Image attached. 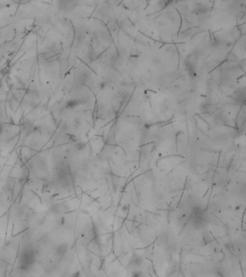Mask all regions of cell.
<instances>
[{
    "instance_id": "obj_1",
    "label": "cell",
    "mask_w": 246,
    "mask_h": 277,
    "mask_svg": "<svg viewBox=\"0 0 246 277\" xmlns=\"http://www.w3.org/2000/svg\"><path fill=\"white\" fill-rule=\"evenodd\" d=\"M37 57L32 56L30 52L28 56L25 53L23 56L15 63L10 69H8L5 78L9 90L27 89L34 72L33 68Z\"/></svg>"
},
{
    "instance_id": "obj_2",
    "label": "cell",
    "mask_w": 246,
    "mask_h": 277,
    "mask_svg": "<svg viewBox=\"0 0 246 277\" xmlns=\"http://www.w3.org/2000/svg\"><path fill=\"white\" fill-rule=\"evenodd\" d=\"M26 89H11L6 94L5 104L12 110L19 108L23 101Z\"/></svg>"
}]
</instances>
